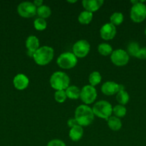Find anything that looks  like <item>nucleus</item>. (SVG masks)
<instances>
[{"mask_svg":"<svg viewBox=\"0 0 146 146\" xmlns=\"http://www.w3.org/2000/svg\"><path fill=\"white\" fill-rule=\"evenodd\" d=\"M94 115L92 109L85 104L77 107L74 112V118L80 126H87L92 123Z\"/></svg>","mask_w":146,"mask_h":146,"instance_id":"1","label":"nucleus"},{"mask_svg":"<svg viewBox=\"0 0 146 146\" xmlns=\"http://www.w3.org/2000/svg\"><path fill=\"white\" fill-rule=\"evenodd\" d=\"M54 49L49 46H40L33 55V58L37 64L45 66L50 64L54 58Z\"/></svg>","mask_w":146,"mask_h":146,"instance_id":"2","label":"nucleus"},{"mask_svg":"<svg viewBox=\"0 0 146 146\" xmlns=\"http://www.w3.org/2000/svg\"><path fill=\"white\" fill-rule=\"evenodd\" d=\"M50 83L51 86L56 91H65L70 86V79L66 73L62 71H56L52 74Z\"/></svg>","mask_w":146,"mask_h":146,"instance_id":"3","label":"nucleus"},{"mask_svg":"<svg viewBox=\"0 0 146 146\" xmlns=\"http://www.w3.org/2000/svg\"><path fill=\"white\" fill-rule=\"evenodd\" d=\"M92 109L94 115L107 121L113 114V108L111 104L108 101L102 100L96 102Z\"/></svg>","mask_w":146,"mask_h":146,"instance_id":"4","label":"nucleus"},{"mask_svg":"<svg viewBox=\"0 0 146 146\" xmlns=\"http://www.w3.org/2000/svg\"><path fill=\"white\" fill-rule=\"evenodd\" d=\"M57 65L63 69H71L77 64V58L72 52H64L57 59Z\"/></svg>","mask_w":146,"mask_h":146,"instance_id":"5","label":"nucleus"},{"mask_svg":"<svg viewBox=\"0 0 146 146\" xmlns=\"http://www.w3.org/2000/svg\"><path fill=\"white\" fill-rule=\"evenodd\" d=\"M130 18L134 22L140 23L146 19V5L144 1L133 4L130 9Z\"/></svg>","mask_w":146,"mask_h":146,"instance_id":"6","label":"nucleus"},{"mask_svg":"<svg viewBox=\"0 0 146 146\" xmlns=\"http://www.w3.org/2000/svg\"><path fill=\"white\" fill-rule=\"evenodd\" d=\"M37 7L31 1H23L17 7V12L24 18H31L37 14Z\"/></svg>","mask_w":146,"mask_h":146,"instance_id":"7","label":"nucleus"},{"mask_svg":"<svg viewBox=\"0 0 146 146\" xmlns=\"http://www.w3.org/2000/svg\"><path fill=\"white\" fill-rule=\"evenodd\" d=\"M110 60L115 65L117 66H123L129 62L130 56L126 51L118 48L113 51L110 55Z\"/></svg>","mask_w":146,"mask_h":146,"instance_id":"8","label":"nucleus"},{"mask_svg":"<svg viewBox=\"0 0 146 146\" xmlns=\"http://www.w3.org/2000/svg\"><path fill=\"white\" fill-rule=\"evenodd\" d=\"M97 96V90L91 85H86L82 87L80 91V97L85 105L91 104L96 100Z\"/></svg>","mask_w":146,"mask_h":146,"instance_id":"9","label":"nucleus"},{"mask_svg":"<svg viewBox=\"0 0 146 146\" xmlns=\"http://www.w3.org/2000/svg\"><path fill=\"white\" fill-rule=\"evenodd\" d=\"M90 50V44L87 40L80 39L74 43L72 47L73 54L77 58H84L89 54Z\"/></svg>","mask_w":146,"mask_h":146,"instance_id":"10","label":"nucleus"},{"mask_svg":"<svg viewBox=\"0 0 146 146\" xmlns=\"http://www.w3.org/2000/svg\"><path fill=\"white\" fill-rule=\"evenodd\" d=\"M117 29L116 27L112 24L111 23H106L104 25L102 26L100 29V36L102 39L108 41L111 40L115 36Z\"/></svg>","mask_w":146,"mask_h":146,"instance_id":"11","label":"nucleus"},{"mask_svg":"<svg viewBox=\"0 0 146 146\" xmlns=\"http://www.w3.org/2000/svg\"><path fill=\"white\" fill-rule=\"evenodd\" d=\"M29 84V78L23 74H18L14 76L13 79V84L16 89L22 91L28 87Z\"/></svg>","mask_w":146,"mask_h":146,"instance_id":"12","label":"nucleus"},{"mask_svg":"<svg viewBox=\"0 0 146 146\" xmlns=\"http://www.w3.org/2000/svg\"><path fill=\"white\" fill-rule=\"evenodd\" d=\"M103 4V0H83L82 1V4L84 9L92 13L97 11Z\"/></svg>","mask_w":146,"mask_h":146,"instance_id":"13","label":"nucleus"},{"mask_svg":"<svg viewBox=\"0 0 146 146\" xmlns=\"http://www.w3.org/2000/svg\"><path fill=\"white\" fill-rule=\"evenodd\" d=\"M101 91L104 95L112 96L119 92V84L114 81H106L102 85Z\"/></svg>","mask_w":146,"mask_h":146,"instance_id":"14","label":"nucleus"},{"mask_svg":"<svg viewBox=\"0 0 146 146\" xmlns=\"http://www.w3.org/2000/svg\"><path fill=\"white\" fill-rule=\"evenodd\" d=\"M26 48H27V51L34 54L39 48H40V40L35 36L31 35L28 36L25 41Z\"/></svg>","mask_w":146,"mask_h":146,"instance_id":"15","label":"nucleus"},{"mask_svg":"<svg viewBox=\"0 0 146 146\" xmlns=\"http://www.w3.org/2000/svg\"><path fill=\"white\" fill-rule=\"evenodd\" d=\"M83 134H84V131H83L82 127L80 126V125H77L70 128L69 136L72 141L76 142V141H80L82 138Z\"/></svg>","mask_w":146,"mask_h":146,"instance_id":"16","label":"nucleus"},{"mask_svg":"<svg viewBox=\"0 0 146 146\" xmlns=\"http://www.w3.org/2000/svg\"><path fill=\"white\" fill-rule=\"evenodd\" d=\"M107 125L113 131H117L122 128V122L120 119L115 115H111L107 120Z\"/></svg>","mask_w":146,"mask_h":146,"instance_id":"17","label":"nucleus"},{"mask_svg":"<svg viewBox=\"0 0 146 146\" xmlns=\"http://www.w3.org/2000/svg\"><path fill=\"white\" fill-rule=\"evenodd\" d=\"M80 91L81 90L77 87V86H70L67 89L65 90L66 95L68 98L72 100H76L80 97Z\"/></svg>","mask_w":146,"mask_h":146,"instance_id":"18","label":"nucleus"},{"mask_svg":"<svg viewBox=\"0 0 146 146\" xmlns=\"http://www.w3.org/2000/svg\"><path fill=\"white\" fill-rule=\"evenodd\" d=\"M93 18V13L88 11H82L78 17V21L81 24H89Z\"/></svg>","mask_w":146,"mask_h":146,"instance_id":"19","label":"nucleus"},{"mask_svg":"<svg viewBox=\"0 0 146 146\" xmlns=\"http://www.w3.org/2000/svg\"><path fill=\"white\" fill-rule=\"evenodd\" d=\"M52 14V10L50 7L47 5L43 4V5L40 6V7H37V14L42 19H47Z\"/></svg>","mask_w":146,"mask_h":146,"instance_id":"20","label":"nucleus"},{"mask_svg":"<svg viewBox=\"0 0 146 146\" xmlns=\"http://www.w3.org/2000/svg\"><path fill=\"white\" fill-rule=\"evenodd\" d=\"M97 50H98V52L100 53L101 55L104 56H108L111 55V54L113 53V47L111 46V45L107 43H101L98 45L97 47Z\"/></svg>","mask_w":146,"mask_h":146,"instance_id":"21","label":"nucleus"},{"mask_svg":"<svg viewBox=\"0 0 146 146\" xmlns=\"http://www.w3.org/2000/svg\"><path fill=\"white\" fill-rule=\"evenodd\" d=\"M116 100L119 103V104L125 106L128 103L129 100H130V96H129L128 93L125 90L120 91L117 92V96H116Z\"/></svg>","mask_w":146,"mask_h":146,"instance_id":"22","label":"nucleus"},{"mask_svg":"<svg viewBox=\"0 0 146 146\" xmlns=\"http://www.w3.org/2000/svg\"><path fill=\"white\" fill-rule=\"evenodd\" d=\"M88 80L89 82H90V85L94 87L101 82L102 76L100 73L98 72V71H93L89 76Z\"/></svg>","mask_w":146,"mask_h":146,"instance_id":"23","label":"nucleus"},{"mask_svg":"<svg viewBox=\"0 0 146 146\" xmlns=\"http://www.w3.org/2000/svg\"><path fill=\"white\" fill-rule=\"evenodd\" d=\"M123 20H124V16L121 12H118V11L114 12L110 17V23L115 27L120 25L123 23Z\"/></svg>","mask_w":146,"mask_h":146,"instance_id":"24","label":"nucleus"},{"mask_svg":"<svg viewBox=\"0 0 146 146\" xmlns=\"http://www.w3.org/2000/svg\"><path fill=\"white\" fill-rule=\"evenodd\" d=\"M140 48V47L138 43L135 42V41H132V42L129 43L128 45H127V52L129 54V56L135 57Z\"/></svg>","mask_w":146,"mask_h":146,"instance_id":"25","label":"nucleus"},{"mask_svg":"<svg viewBox=\"0 0 146 146\" xmlns=\"http://www.w3.org/2000/svg\"><path fill=\"white\" fill-rule=\"evenodd\" d=\"M113 113H114L115 116L119 118H123V117H124L126 115L127 109H126L125 106L118 104V105H116L113 107Z\"/></svg>","mask_w":146,"mask_h":146,"instance_id":"26","label":"nucleus"},{"mask_svg":"<svg viewBox=\"0 0 146 146\" xmlns=\"http://www.w3.org/2000/svg\"><path fill=\"white\" fill-rule=\"evenodd\" d=\"M47 21L44 19L38 17L34 21V27L37 31H43L47 28Z\"/></svg>","mask_w":146,"mask_h":146,"instance_id":"27","label":"nucleus"},{"mask_svg":"<svg viewBox=\"0 0 146 146\" xmlns=\"http://www.w3.org/2000/svg\"><path fill=\"white\" fill-rule=\"evenodd\" d=\"M54 99L57 102L62 104V103H64V101L67 99V95H66L65 91L64 90H60V91H56L54 93Z\"/></svg>","mask_w":146,"mask_h":146,"instance_id":"28","label":"nucleus"},{"mask_svg":"<svg viewBox=\"0 0 146 146\" xmlns=\"http://www.w3.org/2000/svg\"><path fill=\"white\" fill-rule=\"evenodd\" d=\"M47 146H66V144L60 139H53L47 143Z\"/></svg>","mask_w":146,"mask_h":146,"instance_id":"29","label":"nucleus"},{"mask_svg":"<svg viewBox=\"0 0 146 146\" xmlns=\"http://www.w3.org/2000/svg\"><path fill=\"white\" fill-rule=\"evenodd\" d=\"M135 58L142 60L146 59V47H142L140 48Z\"/></svg>","mask_w":146,"mask_h":146,"instance_id":"30","label":"nucleus"},{"mask_svg":"<svg viewBox=\"0 0 146 146\" xmlns=\"http://www.w3.org/2000/svg\"><path fill=\"white\" fill-rule=\"evenodd\" d=\"M67 125H68V126L70 127V128H72V127L75 126V125H78V123H77L75 118H70V119L67 121Z\"/></svg>","mask_w":146,"mask_h":146,"instance_id":"31","label":"nucleus"},{"mask_svg":"<svg viewBox=\"0 0 146 146\" xmlns=\"http://www.w3.org/2000/svg\"><path fill=\"white\" fill-rule=\"evenodd\" d=\"M33 3H34V5H35L37 7H40V6L43 5L42 0H34V1H33Z\"/></svg>","mask_w":146,"mask_h":146,"instance_id":"32","label":"nucleus"},{"mask_svg":"<svg viewBox=\"0 0 146 146\" xmlns=\"http://www.w3.org/2000/svg\"><path fill=\"white\" fill-rule=\"evenodd\" d=\"M68 2H70V3H74V2H77V1L76 0H74V1H67Z\"/></svg>","mask_w":146,"mask_h":146,"instance_id":"33","label":"nucleus"},{"mask_svg":"<svg viewBox=\"0 0 146 146\" xmlns=\"http://www.w3.org/2000/svg\"><path fill=\"white\" fill-rule=\"evenodd\" d=\"M145 36H146V28H145Z\"/></svg>","mask_w":146,"mask_h":146,"instance_id":"34","label":"nucleus"}]
</instances>
